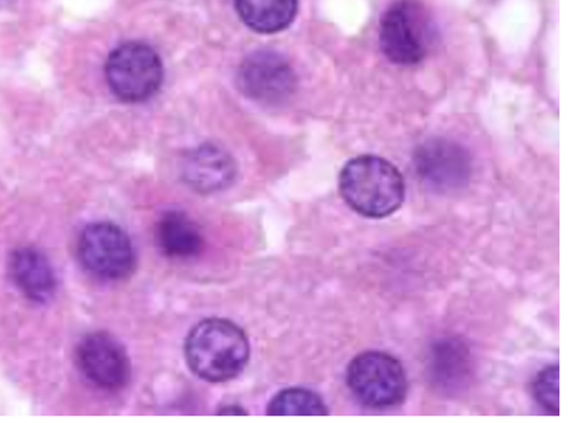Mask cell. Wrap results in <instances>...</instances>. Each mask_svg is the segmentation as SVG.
<instances>
[{"mask_svg":"<svg viewBox=\"0 0 568 423\" xmlns=\"http://www.w3.org/2000/svg\"><path fill=\"white\" fill-rule=\"evenodd\" d=\"M237 82L244 95L265 104L288 101L296 89V75L290 62L271 50L250 54L239 68Z\"/></svg>","mask_w":568,"mask_h":423,"instance_id":"obj_8","label":"cell"},{"mask_svg":"<svg viewBox=\"0 0 568 423\" xmlns=\"http://www.w3.org/2000/svg\"><path fill=\"white\" fill-rule=\"evenodd\" d=\"M346 383L359 404L373 410H388L403 404L408 380L404 365L393 354L359 353L348 364Z\"/></svg>","mask_w":568,"mask_h":423,"instance_id":"obj_4","label":"cell"},{"mask_svg":"<svg viewBox=\"0 0 568 423\" xmlns=\"http://www.w3.org/2000/svg\"><path fill=\"white\" fill-rule=\"evenodd\" d=\"M192 372L211 383L237 378L250 358L246 333L236 323L211 318L192 329L185 343Z\"/></svg>","mask_w":568,"mask_h":423,"instance_id":"obj_2","label":"cell"},{"mask_svg":"<svg viewBox=\"0 0 568 423\" xmlns=\"http://www.w3.org/2000/svg\"><path fill=\"white\" fill-rule=\"evenodd\" d=\"M83 268L105 280H123L133 274L135 255L122 228L111 223H95L83 229L78 243Z\"/></svg>","mask_w":568,"mask_h":423,"instance_id":"obj_6","label":"cell"},{"mask_svg":"<svg viewBox=\"0 0 568 423\" xmlns=\"http://www.w3.org/2000/svg\"><path fill=\"white\" fill-rule=\"evenodd\" d=\"M535 400L547 414L560 415V368L559 364L546 365L531 384Z\"/></svg>","mask_w":568,"mask_h":423,"instance_id":"obj_16","label":"cell"},{"mask_svg":"<svg viewBox=\"0 0 568 423\" xmlns=\"http://www.w3.org/2000/svg\"><path fill=\"white\" fill-rule=\"evenodd\" d=\"M16 286L28 299L45 302L54 296L55 275L45 256L33 248H20L10 259Z\"/></svg>","mask_w":568,"mask_h":423,"instance_id":"obj_11","label":"cell"},{"mask_svg":"<svg viewBox=\"0 0 568 423\" xmlns=\"http://www.w3.org/2000/svg\"><path fill=\"white\" fill-rule=\"evenodd\" d=\"M435 40L434 19L419 0H398L385 10L379 24V44L394 64H418L429 54Z\"/></svg>","mask_w":568,"mask_h":423,"instance_id":"obj_3","label":"cell"},{"mask_svg":"<svg viewBox=\"0 0 568 423\" xmlns=\"http://www.w3.org/2000/svg\"><path fill=\"white\" fill-rule=\"evenodd\" d=\"M236 9L250 29L274 34L294 22L298 0H236Z\"/></svg>","mask_w":568,"mask_h":423,"instance_id":"obj_14","label":"cell"},{"mask_svg":"<svg viewBox=\"0 0 568 423\" xmlns=\"http://www.w3.org/2000/svg\"><path fill=\"white\" fill-rule=\"evenodd\" d=\"M429 373L440 389L455 391L467 383L470 374V353L457 339L437 342L432 348Z\"/></svg>","mask_w":568,"mask_h":423,"instance_id":"obj_12","label":"cell"},{"mask_svg":"<svg viewBox=\"0 0 568 423\" xmlns=\"http://www.w3.org/2000/svg\"><path fill=\"white\" fill-rule=\"evenodd\" d=\"M270 416H326L329 415L326 402L315 391L304 388H290L280 391L270 401Z\"/></svg>","mask_w":568,"mask_h":423,"instance_id":"obj_15","label":"cell"},{"mask_svg":"<svg viewBox=\"0 0 568 423\" xmlns=\"http://www.w3.org/2000/svg\"><path fill=\"white\" fill-rule=\"evenodd\" d=\"M414 161L420 180L437 193L460 190L471 177V156L455 141L427 140L416 149Z\"/></svg>","mask_w":568,"mask_h":423,"instance_id":"obj_7","label":"cell"},{"mask_svg":"<svg viewBox=\"0 0 568 423\" xmlns=\"http://www.w3.org/2000/svg\"><path fill=\"white\" fill-rule=\"evenodd\" d=\"M106 78L120 101L140 103L159 92L164 78L163 64L151 47L128 43L118 47L109 56Z\"/></svg>","mask_w":568,"mask_h":423,"instance_id":"obj_5","label":"cell"},{"mask_svg":"<svg viewBox=\"0 0 568 423\" xmlns=\"http://www.w3.org/2000/svg\"><path fill=\"white\" fill-rule=\"evenodd\" d=\"M184 179L201 193L225 189L236 176V165L231 156L215 145H202L186 156Z\"/></svg>","mask_w":568,"mask_h":423,"instance_id":"obj_10","label":"cell"},{"mask_svg":"<svg viewBox=\"0 0 568 423\" xmlns=\"http://www.w3.org/2000/svg\"><path fill=\"white\" fill-rule=\"evenodd\" d=\"M158 243L163 254L174 259H191L201 252L200 229L184 213L170 212L158 224Z\"/></svg>","mask_w":568,"mask_h":423,"instance_id":"obj_13","label":"cell"},{"mask_svg":"<svg viewBox=\"0 0 568 423\" xmlns=\"http://www.w3.org/2000/svg\"><path fill=\"white\" fill-rule=\"evenodd\" d=\"M81 372L97 388L106 391L123 389L130 380V362L122 344L105 332H93L77 349Z\"/></svg>","mask_w":568,"mask_h":423,"instance_id":"obj_9","label":"cell"},{"mask_svg":"<svg viewBox=\"0 0 568 423\" xmlns=\"http://www.w3.org/2000/svg\"><path fill=\"white\" fill-rule=\"evenodd\" d=\"M338 192L359 216L385 218L404 205L406 186L403 174L389 161L359 155L343 166Z\"/></svg>","mask_w":568,"mask_h":423,"instance_id":"obj_1","label":"cell"}]
</instances>
